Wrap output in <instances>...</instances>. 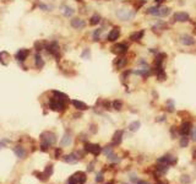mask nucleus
Masks as SVG:
<instances>
[{
	"mask_svg": "<svg viewBox=\"0 0 196 184\" xmlns=\"http://www.w3.org/2000/svg\"><path fill=\"white\" fill-rule=\"evenodd\" d=\"M29 55V50L28 49H20L19 52L16 53V59L19 61H25L27 59V57Z\"/></svg>",
	"mask_w": 196,
	"mask_h": 184,
	"instance_id": "nucleus-12",
	"label": "nucleus"
},
{
	"mask_svg": "<svg viewBox=\"0 0 196 184\" xmlns=\"http://www.w3.org/2000/svg\"><path fill=\"white\" fill-rule=\"evenodd\" d=\"M108 160H109L110 162H115V163H118V162H120V158L118 157L117 155H114V153H110L109 156H108Z\"/></svg>",
	"mask_w": 196,
	"mask_h": 184,
	"instance_id": "nucleus-31",
	"label": "nucleus"
},
{
	"mask_svg": "<svg viewBox=\"0 0 196 184\" xmlns=\"http://www.w3.org/2000/svg\"><path fill=\"white\" fill-rule=\"evenodd\" d=\"M60 151H61L60 149H58V150H56V152H55V157H56V158H59V155H60Z\"/></svg>",
	"mask_w": 196,
	"mask_h": 184,
	"instance_id": "nucleus-48",
	"label": "nucleus"
},
{
	"mask_svg": "<svg viewBox=\"0 0 196 184\" xmlns=\"http://www.w3.org/2000/svg\"><path fill=\"white\" fill-rule=\"evenodd\" d=\"M53 171H54V168H53V166H48L47 168H45V171H44V174L47 176L48 178L53 174Z\"/></svg>",
	"mask_w": 196,
	"mask_h": 184,
	"instance_id": "nucleus-32",
	"label": "nucleus"
},
{
	"mask_svg": "<svg viewBox=\"0 0 196 184\" xmlns=\"http://www.w3.org/2000/svg\"><path fill=\"white\" fill-rule=\"evenodd\" d=\"M157 170L159 173H166L168 171V167H167V165H163V166L159 165V166H157Z\"/></svg>",
	"mask_w": 196,
	"mask_h": 184,
	"instance_id": "nucleus-33",
	"label": "nucleus"
},
{
	"mask_svg": "<svg viewBox=\"0 0 196 184\" xmlns=\"http://www.w3.org/2000/svg\"><path fill=\"white\" fill-rule=\"evenodd\" d=\"M40 140H42L43 144H45V145L53 146V145H55V142H56V136H55L54 133L44 131V133H42V135H40Z\"/></svg>",
	"mask_w": 196,
	"mask_h": 184,
	"instance_id": "nucleus-2",
	"label": "nucleus"
},
{
	"mask_svg": "<svg viewBox=\"0 0 196 184\" xmlns=\"http://www.w3.org/2000/svg\"><path fill=\"white\" fill-rule=\"evenodd\" d=\"M140 126H141V123L138 122V120H135V122H132L130 125H129V129H130V131H137L138 129H140Z\"/></svg>",
	"mask_w": 196,
	"mask_h": 184,
	"instance_id": "nucleus-23",
	"label": "nucleus"
},
{
	"mask_svg": "<svg viewBox=\"0 0 196 184\" xmlns=\"http://www.w3.org/2000/svg\"><path fill=\"white\" fill-rule=\"evenodd\" d=\"M81 57H82V58H87V59H88V58H90V50H88V49H86L85 52L81 54Z\"/></svg>",
	"mask_w": 196,
	"mask_h": 184,
	"instance_id": "nucleus-42",
	"label": "nucleus"
},
{
	"mask_svg": "<svg viewBox=\"0 0 196 184\" xmlns=\"http://www.w3.org/2000/svg\"><path fill=\"white\" fill-rule=\"evenodd\" d=\"M102 33V28H98V30H96L95 32H93V39L95 41H98L99 39V34Z\"/></svg>",
	"mask_w": 196,
	"mask_h": 184,
	"instance_id": "nucleus-35",
	"label": "nucleus"
},
{
	"mask_svg": "<svg viewBox=\"0 0 196 184\" xmlns=\"http://www.w3.org/2000/svg\"><path fill=\"white\" fill-rule=\"evenodd\" d=\"M69 184H79V182H77V179H76L75 176H71V177L69 178Z\"/></svg>",
	"mask_w": 196,
	"mask_h": 184,
	"instance_id": "nucleus-39",
	"label": "nucleus"
},
{
	"mask_svg": "<svg viewBox=\"0 0 196 184\" xmlns=\"http://www.w3.org/2000/svg\"><path fill=\"white\" fill-rule=\"evenodd\" d=\"M121 139H123V131L118 130L114 134V136H113V145H120Z\"/></svg>",
	"mask_w": 196,
	"mask_h": 184,
	"instance_id": "nucleus-17",
	"label": "nucleus"
},
{
	"mask_svg": "<svg viewBox=\"0 0 196 184\" xmlns=\"http://www.w3.org/2000/svg\"><path fill=\"white\" fill-rule=\"evenodd\" d=\"M126 50H127V45L124 43H118L112 48V52L117 55H123L124 53H126Z\"/></svg>",
	"mask_w": 196,
	"mask_h": 184,
	"instance_id": "nucleus-5",
	"label": "nucleus"
},
{
	"mask_svg": "<svg viewBox=\"0 0 196 184\" xmlns=\"http://www.w3.org/2000/svg\"><path fill=\"white\" fill-rule=\"evenodd\" d=\"M80 160V157H77V153H73V155H68L64 157V161L68 163H76Z\"/></svg>",
	"mask_w": 196,
	"mask_h": 184,
	"instance_id": "nucleus-18",
	"label": "nucleus"
},
{
	"mask_svg": "<svg viewBox=\"0 0 196 184\" xmlns=\"http://www.w3.org/2000/svg\"><path fill=\"white\" fill-rule=\"evenodd\" d=\"M49 108L51 111H55V112H61V111H64L66 108V103H65V101L60 100V98H58V97L54 96L49 102Z\"/></svg>",
	"mask_w": 196,
	"mask_h": 184,
	"instance_id": "nucleus-1",
	"label": "nucleus"
},
{
	"mask_svg": "<svg viewBox=\"0 0 196 184\" xmlns=\"http://www.w3.org/2000/svg\"><path fill=\"white\" fill-rule=\"evenodd\" d=\"M103 152H104V153H106V155H107V156H109V155H110V153H113V147H110V146H107V147H106V149H104V150H103Z\"/></svg>",
	"mask_w": 196,
	"mask_h": 184,
	"instance_id": "nucleus-38",
	"label": "nucleus"
},
{
	"mask_svg": "<svg viewBox=\"0 0 196 184\" xmlns=\"http://www.w3.org/2000/svg\"><path fill=\"white\" fill-rule=\"evenodd\" d=\"M75 177H76V179H77V182H79V184H85L86 183V174L84 172H77V173H75L74 174Z\"/></svg>",
	"mask_w": 196,
	"mask_h": 184,
	"instance_id": "nucleus-21",
	"label": "nucleus"
},
{
	"mask_svg": "<svg viewBox=\"0 0 196 184\" xmlns=\"http://www.w3.org/2000/svg\"><path fill=\"white\" fill-rule=\"evenodd\" d=\"M96 182H97V183L103 182V174H102V173H98V174H97V177H96Z\"/></svg>",
	"mask_w": 196,
	"mask_h": 184,
	"instance_id": "nucleus-41",
	"label": "nucleus"
},
{
	"mask_svg": "<svg viewBox=\"0 0 196 184\" xmlns=\"http://www.w3.org/2000/svg\"><path fill=\"white\" fill-rule=\"evenodd\" d=\"M87 171H93V163H90L88 168H87Z\"/></svg>",
	"mask_w": 196,
	"mask_h": 184,
	"instance_id": "nucleus-47",
	"label": "nucleus"
},
{
	"mask_svg": "<svg viewBox=\"0 0 196 184\" xmlns=\"http://www.w3.org/2000/svg\"><path fill=\"white\" fill-rule=\"evenodd\" d=\"M190 135H191L193 141H196V126L191 128V130H190Z\"/></svg>",
	"mask_w": 196,
	"mask_h": 184,
	"instance_id": "nucleus-36",
	"label": "nucleus"
},
{
	"mask_svg": "<svg viewBox=\"0 0 196 184\" xmlns=\"http://www.w3.org/2000/svg\"><path fill=\"white\" fill-rule=\"evenodd\" d=\"M71 103H73L75 108H77L79 111H86L87 108H88L86 103H84V102H81V101H77V100H73Z\"/></svg>",
	"mask_w": 196,
	"mask_h": 184,
	"instance_id": "nucleus-16",
	"label": "nucleus"
},
{
	"mask_svg": "<svg viewBox=\"0 0 196 184\" xmlns=\"http://www.w3.org/2000/svg\"><path fill=\"white\" fill-rule=\"evenodd\" d=\"M158 10H159V6H153V8H149L148 10H147V14H149V15H158Z\"/></svg>",
	"mask_w": 196,
	"mask_h": 184,
	"instance_id": "nucleus-30",
	"label": "nucleus"
},
{
	"mask_svg": "<svg viewBox=\"0 0 196 184\" xmlns=\"http://www.w3.org/2000/svg\"><path fill=\"white\" fill-rule=\"evenodd\" d=\"M143 34H145V31L141 30V31H138V32H134L131 34V41H135V42H138V41H141V38L143 37Z\"/></svg>",
	"mask_w": 196,
	"mask_h": 184,
	"instance_id": "nucleus-20",
	"label": "nucleus"
},
{
	"mask_svg": "<svg viewBox=\"0 0 196 184\" xmlns=\"http://www.w3.org/2000/svg\"><path fill=\"white\" fill-rule=\"evenodd\" d=\"M12 151L15 152V155L19 158H26V156H27V151H26L25 147H22V146H15Z\"/></svg>",
	"mask_w": 196,
	"mask_h": 184,
	"instance_id": "nucleus-10",
	"label": "nucleus"
},
{
	"mask_svg": "<svg viewBox=\"0 0 196 184\" xmlns=\"http://www.w3.org/2000/svg\"><path fill=\"white\" fill-rule=\"evenodd\" d=\"M173 19H174V21H177V22H186L190 20V16L186 12H175Z\"/></svg>",
	"mask_w": 196,
	"mask_h": 184,
	"instance_id": "nucleus-7",
	"label": "nucleus"
},
{
	"mask_svg": "<svg viewBox=\"0 0 196 184\" xmlns=\"http://www.w3.org/2000/svg\"><path fill=\"white\" fill-rule=\"evenodd\" d=\"M169 14H171V9H169V8H166V6H159L158 15H157V16L166 17V16H168Z\"/></svg>",
	"mask_w": 196,
	"mask_h": 184,
	"instance_id": "nucleus-19",
	"label": "nucleus"
},
{
	"mask_svg": "<svg viewBox=\"0 0 196 184\" xmlns=\"http://www.w3.org/2000/svg\"><path fill=\"white\" fill-rule=\"evenodd\" d=\"M130 179H131V182H132V183H137L136 174H131V178H130Z\"/></svg>",
	"mask_w": 196,
	"mask_h": 184,
	"instance_id": "nucleus-45",
	"label": "nucleus"
},
{
	"mask_svg": "<svg viewBox=\"0 0 196 184\" xmlns=\"http://www.w3.org/2000/svg\"><path fill=\"white\" fill-rule=\"evenodd\" d=\"M70 23H71V26H73L74 28H76V30H81V28H84L85 27V21L84 20H81V19H73L70 21Z\"/></svg>",
	"mask_w": 196,
	"mask_h": 184,
	"instance_id": "nucleus-11",
	"label": "nucleus"
},
{
	"mask_svg": "<svg viewBox=\"0 0 196 184\" xmlns=\"http://www.w3.org/2000/svg\"><path fill=\"white\" fill-rule=\"evenodd\" d=\"M136 184H149V183H147V182H145V181H137Z\"/></svg>",
	"mask_w": 196,
	"mask_h": 184,
	"instance_id": "nucleus-49",
	"label": "nucleus"
},
{
	"mask_svg": "<svg viewBox=\"0 0 196 184\" xmlns=\"http://www.w3.org/2000/svg\"><path fill=\"white\" fill-rule=\"evenodd\" d=\"M34 47H36V49H37V50H40V49L43 48V43L42 42H37V43L34 44Z\"/></svg>",
	"mask_w": 196,
	"mask_h": 184,
	"instance_id": "nucleus-43",
	"label": "nucleus"
},
{
	"mask_svg": "<svg viewBox=\"0 0 196 184\" xmlns=\"http://www.w3.org/2000/svg\"><path fill=\"white\" fill-rule=\"evenodd\" d=\"M180 42L184 45H193L195 43V39L190 34H182L180 36Z\"/></svg>",
	"mask_w": 196,
	"mask_h": 184,
	"instance_id": "nucleus-9",
	"label": "nucleus"
},
{
	"mask_svg": "<svg viewBox=\"0 0 196 184\" xmlns=\"http://www.w3.org/2000/svg\"><path fill=\"white\" fill-rule=\"evenodd\" d=\"M119 36H120V30L115 27V28H113L109 34H108V41H110V42H114V41H117L118 38H119Z\"/></svg>",
	"mask_w": 196,
	"mask_h": 184,
	"instance_id": "nucleus-13",
	"label": "nucleus"
},
{
	"mask_svg": "<svg viewBox=\"0 0 196 184\" xmlns=\"http://www.w3.org/2000/svg\"><path fill=\"white\" fill-rule=\"evenodd\" d=\"M189 145V139L186 137V135H183L182 139H180V146L182 147H186Z\"/></svg>",
	"mask_w": 196,
	"mask_h": 184,
	"instance_id": "nucleus-29",
	"label": "nucleus"
},
{
	"mask_svg": "<svg viewBox=\"0 0 196 184\" xmlns=\"http://www.w3.org/2000/svg\"><path fill=\"white\" fill-rule=\"evenodd\" d=\"M168 111H174V102L173 101H168Z\"/></svg>",
	"mask_w": 196,
	"mask_h": 184,
	"instance_id": "nucleus-40",
	"label": "nucleus"
},
{
	"mask_svg": "<svg viewBox=\"0 0 196 184\" xmlns=\"http://www.w3.org/2000/svg\"><path fill=\"white\" fill-rule=\"evenodd\" d=\"M113 107L117 109V111H119V109H121V107H123V103L120 101H114L113 102Z\"/></svg>",
	"mask_w": 196,
	"mask_h": 184,
	"instance_id": "nucleus-34",
	"label": "nucleus"
},
{
	"mask_svg": "<svg viewBox=\"0 0 196 184\" xmlns=\"http://www.w3.org/2000/svg\"><path fill=\"white\" fill-rule=\"evenodd\" d=\"M43 65H44V60L42 58V55L37 53V54H36V66H37L38 69H42Z\"/></svg>",
	"mask_w": 196,
	"mask_h": 184,
	"instance_id": "nucleus-22",
	"label": "nucleus"
},
{
	"mask_svg": "<svg viewBox=\"0 0 196 184\" xmlns=\"http://www.w3.org/2000/svg\"><path fill=\"white\" fill-rule=\"evenodd\" d=\"M138 65H145V66H147V63H146V60L141 59L140 61H138Z\"/></svg>",
	"mask_w": 196,
	"mask_h": 184,
	"instance_id": "nucleus-46",
	"label": "nucleus"
},
{
	"mask_svg": "<svg viewBox=\"0 0 196 184\" xmlns=\"http://www.w3.org/2000/svg\"><path fill=\"white\" fill-rule=\"evenodd\" d=\"M53 93H54V96H55V97H58V98L63 100V101H65V102H68V101H69V97L66 96L65 93H61V92H59V91H54Z\"/></svg>",
	"mask_w": 196,
	"mask_h": 184,
	"instance_id": "nucleus-27",
	"label": "nucleus"
},
{
	"mask_svg": "<svg viewBox=\"0 0 196 184\" xmlns=\"http://www.w3.org/2000/svg\"><path fill=\"white\" fill-rule=\"evenodd\" d=\"M125 64H126V59H125V58H119V59L117 60V63H115V65H117L118 69L124 68V66H125Z\"/></svg>",
	"mask_w": 196,
	"mask_h": 184,
	"instance_id": "nucleus-28",
	"label": "nucleus"
},
{
	"mask_svg": "<svg viewBox=\"0 0 196 184\" xmlns=\"http://www.w3.org/2000/svg\"><path fill=\"white\" fill-rule=\"evenodd\" d=\"M39 8L43 9V10H45V11H50V8L47 6V5H44V4H39Z\"/></svg>",
	"mask_w": 196,
	"mask_h": 184,
	"instance_id": "nucleus-44",
	"label": "nucleus"
},
{
	"mask_svg": "<svg viewBox=\"0 0 196 184\" xmlns=\"http://www.w3.org/2000/svg\"><path fill=\"white\" fill-rule=\"evenodd\" d=\"M99 22H101V16L99 15H93V16L91 17V20H90V25H92V26L98 25Z\"/></svg>",
	"mask_w": 196,
	"mask_h": 184,
	"instance_id": "nucleus-26",
	"label": "nucleus"
},
{
	"mask_svg": "<svg viewBox=\"0 0 196 184\" xmlns=\"http://www.w3.org/2000/svg\"><path fill=\"white\" fill-rule=\"evenodd\" d=\"M180 182L184 183V184H188V183H190V177L189 176H182L180 177Z\"/></svg>",
	"mask_w": 196,
	"mask_h": 184,
	"instance_id": "nucleus-37",
	"label": "nucleus"
},
{
	"mask_svg": "<svg viewBox=\"0 0 196 184\" xmlns=\"http://www.w3.org/2000/svg\"><path fill=\"white\" fill-rule=\"evenodd\" d=\"M135 12L131 11V10H127V9H119L117 11V16L119 17L123 21H130V20L134 17Z\"/></svg>",
	"mask_w": 196,
	"mask_h": 184,
	"instance_id": "nucleus-3",
	"label": "nucleus"
},
{
	"mask_svg": "<svg viewBox=\"0 0 196 184\" xmlns=\"http://www.w3.org/2000/svg\"><path fill=\"white\" fill-rule=\"evenodd\" d=\"M73 141V136H71L69 133L64 134V136L61 137V141H60V146H69Z\"/></svg>",
	"mask_w": 196,
	"mask_h": 184,
	"instance_id": "nucleus-15",
	"label": "nucleus"
},
{
	"mask_svg": "<svg viewBox=\"0 0 196 184\" xmlns=\"http://www.w3.org/2000/svg\"><path fill=\"white\" fill-rule=\"evenodd\" d=\"M191 128H193V125H191V123L190 122L183 123L182 126H180V134L182 135H188L190 133V130H191Z\"/></svg>",
	"mask_w": 196,
	"mask_h": 184,
	"instance_id": "nucleus-14",
	"label": "nucleus"
},
{
	"mask_svg": "<svg viewBox=\"0 0 196 184\" xmlns=\"http://www.w3.org/2000/svg\"><path fill=\"white\" fill-rule=\"evenodd\" d=\"M158 162L169 166V165H173V163L177 162V158H175L174 156H172V155H166V156H162L161 158H158Z\"/></svg>",
	"mask_w": 196,
	"mask_h": 184,
	"instance_id": "nucleus-6",
	"label": "nucleus"
},
{
	"mask_svg": "<svg viewBox=\"0 0 196 184\" xmlns=\"http://www.w3.org/2000/svg\"><path fill=\"white\" fill-rule=\"evenodd\" d=\"M74 9L73 8H70V6H64L63 8V14L65 15V16L66 17H71V16H73V15H74Z\"/></svg>",
	"mask_w": 196,
	"mask_h": 184,
	"instance_id": "nucleus-25",
	"label": "nucleus"
},
{
	"mask_svg": "<svg viewBox=\"0 0 196 184\" xmlns=\"http://www.w3.org/2000/svg\"><path fill=\"white\" fill-rule=\"evenodd\" d=\"M134 74H135V75H141V76H143V78H147V76L149 75V69L145 68V69L136 70V71H134Z\"/></svg>",
	"mask_w": 196,
	"mask_h": 184,
	"instance_id": "nucleus-24",
	"label": "nucleus"
},
{
	"mask_svg": "<svg viewBox=\"0 0 196 184\" xmlns=\"http://www.w3.org/2000/svg\"><path fill=\"white\" fill-rule=\"evenodd\" d=\"M85 150H86L87 152H91L92 155H95V156L99 155L101 151H102L101 146H99V145H97V144H86Z\"/></svg>",
	"mask_w": 196,
	"mask_h": 184,
	"instance_id": "nucleus-4",
	"label": "nucleus"
},
{
	"mask_svg": "<svg viewBox=\"0 0 196 184\" xmlns=\"http://www.w3.org/2000/svg\"><path fill=\"white\" fill-rule=\"evenodd\" d=\"M47 49H48V52L51 54V55H54V57H56L58 58L59 57V45H58V43L56 42H51L48 47H47Z\"/></svg>",
	"mask_w": 196,
	"mask_h": 184,
	"instance_id": "nucleus-8",
	"label": "nucleus"
}]
</instances>
